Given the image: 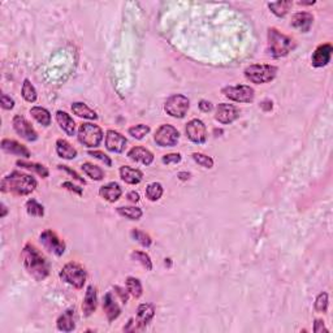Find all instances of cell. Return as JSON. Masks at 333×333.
<instances>
[{
    "label": "cell",
    "mask_w": 333,
    "mask_h": 333,
    "mask_svg": "<svg viewBox=\"0 0 333 333\" xmlns=\"http://www.w3.org/2000/svg\"><path fill=\"white\" fill-rule=\"evenodd\" d=\"M59 168H60V170H66V172H68L69 174H72V176L74 177L76 180L80 181V182L84 184V185H85V184H86V181L84 180V178H82V177L80 176V174H77V172H76V170H70V168H68V166H59Z\"/></svg>",
    "instance_id": "45"
},
{
    "label": "cell",
    "mask_w": 333,
    "mask_h": 333,
    "mask_svg": "<svg viewBox=\"0 0 333 333\" xmlns=\"http://www.w3.org/2000/svg\"><path fill=\"white\" fill-rule=\"evenodd\" d=\"M240 118L238 108L233 104L222 103L216 108L215 118L222 124H232L233 121Z\"/></svg>",
    "instance_id": "13"
},
{
    "label": "cell",
    "mask_w": 333,
    "mask_h": 333,
    "mask_svg": "<svg viewBox=\"0 0 333 333\" xmlns=\"http://www.w3.org/2000/svg\"><path fill=\"white\" fill-rule=\"evenodd\" d=\"M189 176L190 174H186V172H180V174H178V177H180V180H188V178H189Z\"/></svg>",
    "instance_id": "51"
},
{
    "label": "cell",
    "mask_w": 333,
    "mask_h": 333,
    "mask_svg": "<svg viewBox=\"0 0 333 333\" xmlns=\"http://www.w3.org/2000/svg\"><path fill=\"white\" fill-rule=\"evenodd\" d=\"M40 240L42 242V245L48 250L50 252H54L56 256H62L66 252V244L62 240L59 238V236L56 234L54 230L47 229L44 232L40 233Z\"/></svg>",
    "instance_id": "10"
},
{
    "label": "cell",
    "mask_w": 333,
    "mask_h": 333,
    "mask_svg": "<svg viewBox=\"0 0 333 333\" xmlns=\"http://www.w3.org/2000/svg\"><path fill=\"white\" fill-rule=\"evenodd\" d=\"M21 92H22V96L26 102H29V103H34V102L36 100V88L33 86V84L29 81V80H25L22 84V90H21Z\"/></svg>",
    "instance_id": "34"
},
{
    "label": "cell",
    "mask_w": 333,
    "mask_h": 333,
    "mask_svg": "<svg viewBox=\"0 0 333 333\" xmlns=\"http://www.w3.org/2000/svg\"><path fill=\"white\" fill-rule=\"evenodd\" d=\"M60 278H62V281L68 282V284L73 285V286L77 288V289H81L86 281V272L85 270H84V267H81L78 263L70 262V263H66V264L62 268V271H60Z\"/></svg>",
    "instance_id": "5"
},
{
    "label": "cell",
    "mask_w": 333,
    "mask_h": 333,
    "mask_svg": "<svg viewBox=\"0 0 333 333\" xmlns=\"http://www.w3.org/2000/svg\"><path fill=\"white\" fill-rule=\"evenodd\" d=\"M181 155L180 154H166V155H164L163 159H162V162H163L164 164H177L180 163L181 162Z\"/></svg>",
    "instance_id": "43"
},
{
    "label": "cell",
    "mask_w": 333,
    "mask_h": 333,
    "mask_svg": "<svg viewBox=\"0 0 333 333\" xmlns=\"http://www.w3.org/2000/svg\"><path fill=\"white\" fill-rule=\"evenodd\" d=\"M328 332L326 326H324V322L320 319L315 320V323H314V332L315 333H322V332Z\"/></svg>",
    "instance_id": "46"
},
{
    "label": "cell",
    "mask_w": 333,
    "mask_h": 333,
    "mask_svg": "<svg viewBox=\"0 0 333 333\" xmlns=\"http://www.w3.org/2000/svg\"><path fill=\"white\" fill-rule=\"evenodd\" d=\"M200 111L210 112L211 110H212V104H211L208 100H200Z\"/></svg>",
    "instance_id": "48"
},
{
    "label": "cell",
    "mask_w": 333,
    "mask_h": 333,
    "mask_svg": "<svg viewBox=\"0 0 333 333\" xmlns=\"http://www.w3.org/2000/svg\"><path fill=\"white\" fill-rule=\"evenodd\" d=\"M128 200L132 203L140 202V194L137 192H130V193H128Z\"/></svg>",
    "instance_id": "49"
},
{
    "label": "cell",
    "mask_w": 333,
    "mask_h": 333,
    "mask_svg": "<svg viewBox=\"0 0 333 333\" xmlns=\"http://www.w3.org/2000/svg\"><path fill=\"white\" fill-rule=\"evenodd\" d=\"M193 159L196 163H198L200 166H204V168H212L214 166V159L208 155H204L202 152H194L193 154Z\"/></svg>",
    "instance_id": "40"
},
{
    "label": "cell",
    "mask_w": 333,
    "mask_h": 333,
    "mask_svg": "<svg viewBox=\"0 0 333 333\" xmlns=\"http://www.w3.org/2000/svg\"><path fill=\"white\" fill-rule=\"evenodd\" d=\"M103 310H104L106 315H107L108 322H114V320H116L120 316L121 308L111 292L106 294L104 298H103Z\"/></svg>",
    "instance_id": "17"
},
{
    "label": "cell",
    "mask_w": 333,
    "mask_h": 333,
    "mask_svg": "<svg viewBox=\"0 0 333 333\" xmlns=\"http://www.w3.org/2000/svg\"><path fill=\"white\" fill-rule=\"evenodd\" d=\"M155 315V307L151 304H142L138 306L137 310V323L140 326H144L150 323Z\"/></svg>",
    "instance_id": "23"
},
{
    "label": "cell",
    "mask_w": 333,
    "mask_h": 333,
    "mask_svg": "<svg viewBox=\"0 0 333 333\" xmlns=\"http://www.w3.org/2000/svg\"><path fill=\"white\" fill-rule=\"evenodd\" d=\"M2 148H3L6 152L8 154H14V155H18V156L24 158H30V151L28 150L24 144H18L17 140H2Z\"/></svg>",
    "instance_id": "20"
},
{
    "label": "cell",
    "mask_w": 333,
    "mask_h": 333,
    "mask_svg": "<svg viewBox=\"0 0 333 333\" xmlns=\"http://www.w3.org/2000/svg\"><path fill=\"white\" fill-rule=\"evenodd\" d=\"M190 102L185 95L176 94L166 99L164 104V111L174 118H182L188 114Z\"/></svg>",
    "instance_id": "7"
},
{
    "label": "cell",
    "mask_w": 333,
    "mask_h": 333,
    "mask_svg": "<svg viewBox=\"0 0 333 333\" xmlns=\"http://www.w3.org/2000/svg\"><path fill=\"white\" fill-rule=\"evenodd\" d=\"M278 74V68L270 64H252L245 69V77L252 84H267Z\"/></svg>",
    "instance_id": "4"
},
{
    "label": "cell",
    "mask_w": 333,
    "mask_h": 333,
    "mask_svg": "<svg viewBox=\"0 0 333 333\" xmlns=\"http://www.w3.org/2000/svg\"><path fill=\"white\" fill-rule=\"evenodd\" d=\"M17 166H21V168H25V170H34V172H36V174H40V177H43V178L48 177L50 174L48 170H47L44 166H42V164L30 163V162H24V160H17Z\"/></svg>",
    "instance_id": "30"
},
{
    "label": "cell",
    "mask_w": 333,
    "mask_h": 333,
    "mask_svg": "<svg viewBox=\"0 0 333 333\" xmlns=\"http://www.w3.org/2000/svg\"><path fill=\"white\" fill-rule=\"evenodd\" d=\"M333 52V47L330 43L322 44L314 51L312 56H311V62L315 68H322L326 66L328 62H330V56Z\"/></svg>",
    "instance_id": "15"
},
{
    "label": "cell",
    "mask_w": 333,
    "mask_h": 333,
    "mask_svg": "<svg viewBox=\"0 0 333 333\" xmlns=\"http://www.w3.org/2000/svg\"><path fill=\"white\" fill-rule=\"evenodd\" d=\"M164 193V189L160 182H151L146 188V198L151 202H156L162 198Z\"/></svg>",
    "instance_id": "29"
},
{
    "label": "cell",
    "mask_w": 333,
    "mask_h": 333,
    "mask_svg": "<svg viewBox=\"0 0 333 333\" xmlns=\"http://www.w3.org/2000/svg\"><path fill=\"white\" fill-rule=\"evenodd\" d=\"M30 114L36 118L40 125L48 126L51 124V114L43 107H33L30 110Z\"/></svg>",
    "instance_id": "28"
},
{
    "label": "cell",
    "mask_w": 333,
    "mask_h": 333,
    "mask_svg": "<svg viewBox=\"0 0 333 333\" xmlns=\"http://www.w3.org/2000/svg\"><path fill=\"white\" fill-rule=\"evenodd\" d=\"M132 258L140 262V264L144 266L147 271H151V270H152V262H151V258L146 254V252H132Z\"/></svg>",
    "instance_id": "39"
},
{
    "label": "cell",
    "mask_w": 333,
    "mask_h": 333,
    "mask_svg": "<svg viewBox=\"0 0 333 333\" xmlns=\"http://www.w3.org/2000/svg\"><path fill=\"white\" fill-rule=\"evenodd\" d=\"M150 133V126L144 124H138L129 128V134L136 140H144L147 134Z\"/></svg>",
    "instance_id": "37"
},
{
    "label": "cell",
    "mask_w": 333,
    "mask_h": 333,
    "mask_svg": "<svg viewBox=\"0 0 333 333\" xmlns=\"http://www.w3.org/2000/svg\"><path fill=\"white\" fill-rule=\"evenodd\" d=\"M0 103H2V107H3L4 110H12V108L14 107V100L7 94H2Z\"/></svg>",
    "instance_id": "44"
},
{
    "label": "cell",
    "mask_w": 333,
    "mask_h": 333,
    "mask_svg": "<svg viewBox=\"0 0 333 333\" xmlns=\"http://www.w3.org/2000/svg\"><path fill=\"white\" fill-rule=\"evenodd\" d=\"M56 121H58V124L60 125V128H62V130L66 132L68 136H74L76 122L74 120L70 118V114H68L64 111H58L56 112Z\"/></svg>",
    "instance_id": "24"
},
{
    "label": "cell",
    "mask_w": 333,
    "mask_h": 333,
    "mask_svg": "<svg viewBox=\"0 0 333 333\" xmlns=\"http://www.w3.org/2000/svg\"><path fill=\"white\" fill-rule=\"evenodd\" d=\"M186 136L194 144H204L207 140V128L202 120L193 118L186 124Z\"/></svg>",
    "instance_id": "11"
},
{
    "label": "cell",
    "mask_w": 333,
    "mask_h": 333,
    "mask_svg": "<svg viewBox=\"0 0 333 333\" xmlns=\"http://www.w3.org/2000/svg\"><path fill=\"white\" fill-rule=\"evenodd\" d=\"M120 177L121 180L125 181L129 185H137L144 178V174L140 170L132 168V166H124L120 168Z\"/></svg>",
    "instance_id": "22"
},
{
    "label": "cell",
    "mask_w": 333,
    "mask_h": 333,
    "mask_svg": "<svg viewBox=\"0 0 333 333\" xmlns=\"http://www.w3.org/2000/svg\"><path fill=\"white\" fill-rule=\"evenodd\" d=\"M326 308H328V294L323 292L315 300V310L318 312H326Z\"/></svg>",
    "instance_id": "41"
},
{
    "label": "cell",
    "mask_w": 333,
    "mask_h": 333,
    "mask_svg": "<svg viewBox=\"0 0 333 333\" xmlns=\"http://www.w3.org/2000/svg\"><path fill=\"white\" fill-rule=\"evenodd\" d=\"M128 156L132 160H134V162L142 163L144 166H150L154 162V154L140 146H136L130 148L129 152H128Z\"/></svg>",
    "instance_id": "18"
},
{
    "label": "cell",
    "mask_w": 333,
    "mask_h": 333,
    "mask_svg": "<svg viewBox=\"0 0 333 333\" xmlns=\"http://www.w3.org/2000/svg\"><path fill=\"white\" fill-rule=\"evenodd\" d=\"M180 138V133L176 128L170 124H164L155 132L154 140L160 147H174L176 146Z\"/></svg>",
    "instance_id": "9"
},
{
    "label": "cell",
    "mask_w": 333,
    "mask_h": 333,
    "mask_svg": "<svg viewBox=\"0 0 333 333\" xmlns=\"http://www.w3.org/2000/svg\"><path fill=\"white\" fill-rule=\"evenodd\" d=\"M36 180L30 174L14 170L2 180V192L16 196H29L36 190Z\"/></svg>",
    "instance_id": "2"
},
{
    "label": "cell",
    "mask_w": 333,
    "mask_h": 333,
    "mask_svg": "<svg viewBox=\"0 0 333 333\" xmlns=\"http://www.w3.org/2000/svg\"><path fill=\"white\" fill-rule=\"evenodd\" d=\"M22 264L28 274L36 281H42L50 274V263L40 252V250L32 244H28L21 252Z\"/></svg>",
    "instance_id": "1"
},
{
    "label": "cell",
    "mask_w": 333,
    "mask_h": 333,
    "mask_svg": "<svg viewBox=\"0 0 333 333\" xmlns=\"http://www.w3.org/2000/svg\"><path fill=\"white\" fill-rule=\"evenodd\" d=\"M293 3L292 2H276V3H268V8L272 10L278 17H284L289 12Z\"/></svg>",
    "instance_id": "32"
},
{
    "label": "cell",
    "mask_w": 333,
    "mask_h": 333,
    "mask_svg": "<svg viewBox=\"0 0 333 333\" xmlns=\"http://www.w3.org/2000/svg\"><path fill=\"white\" fill-rule=\"evenodd\" d=\"M294 40L292 36L280 33L278 29L268 30V51L274 58H284L294 48Z\"/></svg>",
    "instance_id": "3"
},
{
    "label": "cell",
    "mask_w": 333,
    "mask_h": 333,
    "mask_svg": "<svg viewBox=\"0 0 333 333\" xmlns=\"http://www.w3.org/2000/svg\"><path fill=\"white\" fill-rule=\"evenodd\" d=\"M56 152L60 158L66 160H72L77 156V150L66 140H56Z\"/></svg>",
    "instance_id": "25"
},
{
    "label": "cell",
    "mask_w": 333,
    "mask_h": 333,
    "mask_svg": "<svg viewBox=\"0 0 333 333\" xmlns=\"http://www.w3.org/2000/svg\"><path fill=\"white\" fill-rule=\"evenodd\" d=\"M118 212L129 220H140L142 218V210L138 207H118Z\"/></svg>",
    "instance_id": "35"
},
{
    "label": "cell",
    "mask_w": 333,
    "mask_h": 333,
    "mask_svg": "<svg viewBox=\"0 0 333 333\" xmlns=\"http://www.w3.org/2000/svg\"><path fill=\"white\" fill-rule=\"evenodd\" d=\"M12 125H14V129L21 138L24 140H29V142H33L36 140L38 138V134H36V129L33 128V125L30 124L26 118L21 116V114H16L12 121Z\"/></svg>",
    "instance_id": "12"
},
{
    "label": "cell",
    "mask_w": 333,
    "mask_h": 333,
    "mask_svg": "<svg viewBox=\"0 0 333 333\" xmlns=\"http://www.w3.org/2000/svg\"><path fill=\"white\" fill-rule=\"evenodd\" d=\"M128 140L126 138L116 130H108L106 136V147L111 152L121 154L126 147Z\"/></svg>",
    "instance_id": "14"
},
{
    "label": "cell",
    "mask_w": 333,
    "mask_h": 333,
    "mask_svg": "<svg viewBox=\"0 0 333 333\" xmlns=\"http://www.w3.org/2000/svg\"><path fill=\"white\" fill-rule=\"evenodd\" d=\"M130 236L134 241L140 242V245L144 246V248H148V246L151 245V242H152L150 236L147 234V233L142 232V230H140V229H132Z\"/></svg>",
    "instance_id": "38"
},
{
    "label": "cell",
    "mask_w": 333,
    "mask_h": 333,
    "mask_svg": "<svg viewBox=\"0 0 333 333\" xmlns=\"http://www.w3.org/2000/svg\"><path fill=\"white\" fill-rule=\"evenodd\" d=\"M73 315H74V310H66V312L62 314V316L58 319L56 322V326L59 328V330H62V332H72L73 330L76 328L74 324V319H73Z\"/></svg>",
    "instance_id": "26"
},
{
    "label": "cell",
    "mask_w": 333,
    "mask_h": 333,
    "mask_svg": "<svg viewBox=\"0 0 333 333\" xmlns=\"http://www.w3.org/2000/svg\"><path fill=\"white\" fill-rule=\"evenodd\" d=\"M121 194H122V190L118 182H110L99 189V196L111 203L116 202L121 196Z\"/></svg>",
    "instance_id": "21"
},
{
    "label": "cell",
    "mask_w": 333,
    "mask_h": 333,
    "mask_svg": "<svg viewBox=\"0 0 333 333\" xmlns=\"http://www.w3.org/2000/svg\"><path fill=\"white\" fill-rule=\"evenodd\" d=\"M222 92L230 100L238 102V103H252L255 98L254 88L248 85L226 86L222 90Z\"/></svg>",
    "instance_id": "8"
},
{
    "label": "cell",
    "mask_w": 333,
    "mask_h": 333,
    "mask_svg": "<svg viewBox=\"0 0 333 333\" xmlns=\"http://www.w3.org/2000/svg\"><path fill=\"white\" fill-rule=\"evenodd\" d=\"M114 290H118V294L121 297L122 302H124V304H126V302H128V293H126V292L124 293V290H122V289H121V288H118V286L114 288Z\"/></svg>",
    "instance_id": "50"
},
{
    "label": "cell",
    "mask_w": 333,
    "mask_h": 333,
    "mask_svg": "<svg viewBox=\"0 0 333 333\" xmlns=\"http://www.w3.org/2000/svg\"><path fill=\"white\" fill-rule=\"evenodd\" d=\"M26 211L30 216L34 218H42L44 215V208L40 203L36 202V200H29L26 202Z\"/></svg>",
    "instance_id": "36"
},
{
    "label": "cell",
    "mask_w": 333,
    "mask_h": 333,
    "mask_svg": "<svg viewBox=\"0 0 333 333\" xmlns=\"http://www.w3.org/2000/svg\"><path fill=\"white\" fill-rule=\"evenodd\" d=\"M81 168L82 170L94 181H100L103 180V177H104V172H103L100 166H96L92 163H84Z\"/></svg>",
    "instance_id": "31"
},
{
    "label": "cell",
    "mask_w": 333,
    "mask_h": 333,
    "mask_svg": "<svg viewBox=\"0 0 333 333\" xmlns=\"http://www.w3.org/2000/svg\"><path fill=\"white\" fill-rule=\"evenodd\" d=\"M7 207H6V204H4V203H2V214H0V216H2V218H4V216L7 215Z\"/></svg>",
    "instance_id": "52"
},
{
    "label": "cell",
    "mask_w": 333,
    "mask_h": 333,
    "mask_svg": "<svg viewBox=\"0 0 333 333\" xmlns=\"http://www.w3.org/2000/svg\"><path fill=\"white\" fill-rule=\"evenodd\" d=\"M312 14H308V12H298V14H296L292 17L290 26L294 28V29L300 30V32L307 33V32H310L311 26H312Z\"/></svg>",
    "instance_id": "16"
},
{
    "label": "cell",
    "mask_w": 333,
    "mask_h": 333,
    "mask_svg": "<svg viewBox=\"0 0 333 333\" xmlns=\"http://www.w3.org/2000/svg\"><path fill=\"white\" fill-rule=\"evenodd\" d=\"M62 186L66 188V189H68V190H70V192H74V193L78 194V196H82V189H81V188L76 186V185H73L72 182H68V181H66V182L62 184Z\"/></svg>",
    "instance_id": "47"
},
{
    "label": "cell",
    "mask_w": 333,
    "mask_h": 333,
    "mask_svg": "<svg viewBox=\"0 0 333 333\" xmlns=\"http://www.w3.org/2000/svg\"><path fill=\"white\" fill-rule=\"evenodd\" d=\"M96 289L94 286H88L86 289L85 298H84V302H82V312L85 316H90L92 312L96 308Z\"/></svg>",
    "instance_id": "19"
},
{
    "label": "cell",
    "mask_w": 333,
    "mask_h": 333,
    "mask_svg": "<svg viewBox=\"0 0 333 333\" xmlns=\"http://www.w3.org/2000/svg\"><path fill=\"white\" fill-rule=\"evenodd\" d=\"M72 112L76 114V116L88 118V120H96V118H98L96 112L92 111V108H88L85 103H81V102H76V103H73Z\"/></svg>",
    "instance_id": "27"
},
{
    "label": "cell",
    "mask_w": 333,
    "mask_h": 333,
    "mask_svg": "<svg viewBox=\"0 0 333 333\" xmlns=\"http://www.w3.org/2000/svg\"><path fill=\"white\" fill-rule=\"evenodd\" d=\"M103 140V130L98 125H94L92 122H85L80 125L78 129V140L86 147H96L100 144Z\"/></svg>",
    "instance_id": "6"
},
{
    "label": "cell",
    "mask_w": 333,
    "mask_h": 333,
    "mask_svg": "<svg viewBox=\"0 0 333 333\" xmlns=\"http://www.w3.org/2000/svg\"><path fill=\"white\" fill-rule=\"evenodd\" d=\"M126 290L133 296L134 298H140L142 296V284H140V281L136 278H126Z\"/></svg>",
    "instance_id": "33"
},
{
    "label": "cell",
    "mask_w": 333,
    "mask_h": 333,
    "mask_svg": "<svg viewBox=\"0 0 333 333\" xmlns=\"http://www.w3.org/2000/svg\"><path fill=\"white\" fill-rule=\"evenodd\" d=\"M88 154L90 155V156L100 160L102 163H104L107 166H112V162H111V159H110V156H108V155H106L104 152H102V151H92V150H90Z\"/></svg>",
    "instance_id": "42"
}]
</instances>
